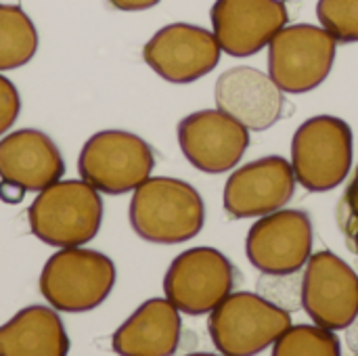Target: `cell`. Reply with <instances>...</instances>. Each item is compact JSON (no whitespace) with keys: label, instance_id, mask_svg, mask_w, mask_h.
Instances as JSON below:
<instances>
[{"label":"cell","instance_id":"cell-20","mask_svg":"<svg viewBox=\"0 0 358 356\" xmlns=\"http://www.w3.org/2000/svg\"><path fill=\"white\" fill-rule=\"evenodd\" d=\"M342 342L336 332L321 325H289L273 344L275 356H340Z\"/></svg>","mask_w":358,"mask_h":356},{"label":"cell","instance_id":"cell-2","mask_svg":"<svg viewBox=\"0 0 358 356\" xmlns=\"http://www.w3.org/2000/svg\"><path fill=\"white\" fill-rule=\"evenodd\" d=\"M29 231L52 248H82L103 225V199L82 180H57L38 191L27 210Z\"/></svg>","mask_w":358,"mask_h":356},{"label":"cell","instance_id":"cell-17","mask_svg":"<svg viewBox=\"0 0 358 356\" xmlns=\"http://www.w3.org/2000/svg\"><path fill=\"white\" fill-rule=\"evenodd\" d=\"M180 334V311L168 298H153L120 325L111 348L122 356H170L178 350Z\"/></svg>","mask_w":358,"mask_h":356},{"label":"cell","instance_id":"cell-24","mask_svg":"<svg viewBox=\"0 0 358 356\" xmlns=\"http://www.w3.org/2000/svg\"><path fill=\"white\" fill-rule=\"evenodd\" d=\"M162 0H109V4L117 10H126V13H134V10H147L153 8L155 4H159Z\"/></svg>","mask_w":358,"mask_h":356},{"label":"cell","instance_id":"cell-9","mask_svg":"<svg viewBox=\"0 0 358 356\" xmlns=\"http://www.w3.org/2000/svg\"><path fill=\"white\" fill-rule=\"evenodd\" d=\"M300 300L317 325L348 329L358 319V275L338 254L317 252L304 266Z\"/></svg>","mask_w":358,"mask_h":356},{"label":"cell","instance_id":"cell-1","mask_svg":"<svg viewBox=\"0 0 358 356\" xmlns=\"http://www.w3.org/2000/svg\"><path fill=\"white\" fill-rule=\"evenodd\" d=\"M130 227L155 245H176L197 237L206 225V206L195 187L170 176L147 178L134 189Z\"/></svg>","mask_w":358,"mask_h":356},{"label":"cell","instance_id":"cell-14","mask_svg":"<svg viewBox=\"0 0 358 356\" xmlns=\"http://www.w3.org/2000/svg\"><path fill=\"white\" fill-rule=\"evenodd\" d=\"M178 145L193 168L222 174L241 162L250 145V132L220 109H201L180 120Z\"/></svg>","mask_w":358,"mask_h":356},{"label":"cell","instance_id":"cell-19","mask_svg":"<svg viewBox=\"0 0 358 356\" xmlns=\"http://www.w3.org/2000/svg\"><path fill=\"white\" fill-rule=\"evenodd\" d=\"M38 50L34 21L19 4L0 2V71L27 65Z\"/></svg>","mask_w":358,"mask_h":356},{"label":"cell","instance_id":"cell-11","mask_svg":"<svg viewBox=\"0 0 358 356\" xmlns=\"http://www.w3.org/2000/svg\"><path fill=\"white\" fill-rule=\"evenodd\" d=\"M245 254L264 275H296L313 256V220L302 210L260 216L248 233Z\"/></svg>","mask_w":358,"mask_h":356},{"label":"cell","instance_id":"cell-21","mask_svg":"<svg viewBox=\"0 0 358 356\" xmlns=\"http://www.w3.org/2000/svg\"><path fill=\"white\" fill-rule=\"evenodd\" d=\"M317 17L338 42H358V0H319Z\"/></svg>","mask_w":358,"mask_h":356},{"label":"cell","instance_id":"cell-15","mask_svg":"<svg viewBox=\"0 0 358 356\" xmlns=\"http://www.w3.org/2000/svg\"><path fill=\"white\" fill-rule=\"evenodd\" d=\"M210 15L214 36L231 57L260 52L289 21L285 0H216Z\"/></svg>","mask_w":358,"mask_h":356},{"label":"cell","instance_id":"cell-23","mask_svg":"<svg viewBox=\"0 0 358 356\" xmlns=\"http://www.w3.org/2000/svg\"><path fill=\"white\" fill-rule=\"evenodd\" d=\"M21 111V99L15 84L0 73V136L8 132Z\"/></svg>","mask_w":358,"mask_h":356},{"label":"cell","instance_id":"cell-8","mask_svg":"<svg viewBox=\"0 0 358 356\" xmlns=\"http://www.w3.org/2000/svg\"><path fill=\"white\" fill-rule=\"evenodd\" d=\"M235 264L214 248H191L178 254L164 277L166 298L185 315L212 313L237 283Z\"/></svg>","mask_w":358,"mask_h":356},{"label":"cell","instance_id":"cell-22","mask_svg":"<svg viewBox=\"0 0 358 356\" xmlns=\"http://www.w3.org/2000/svg\"><path fill=\"white\" fill-rule=\"evenodd\" d=\"M338 227L346 239V248L358 254V166L338 204Z\"/></svg>","mask_w":358,"mask_h":356},{"label":"cell","instance_id":"cell-13","mask_svg":"<svg viewBox=\"0 0 358 356\" xmlns=\"http://www.w3.org/2000/svg\"><path fill=\"white\" fill-rule=\"evenodd\" d=\"M296 183L292 164L279 155L250 162L229 176L222 193L224 212L233 220L273 214L292 201Z\"/></svg>","mask_w":358,"mask_h":356},{"label":"cell","instance_id":"cell-12","mask_svg":"<svg viewBox=\"0 0 358 356\" xmlns=\"http://www.w3.org/2000/svg\"><path fill=\"white\" fill-rule=\"evenodd\" d=\"M220 52L214 31L191 23H170L149 38L143 59L166 82L189 84L214 71Z\"/></svg>","mask_w":358,"mask_h":356},{"label":"cell","instance_id":"cell-16","mask_svg":"<svg viewBox=\"0 0 358 356\" xmlns=\"http://www.w3.org/2000/svg\"><path fill=\"white\" fill-rule=\"evenodd\" d=\"M216 107L235 118L248 130H268L285 115V92L277 82L256 67L227 69L214 88Z\"/></svg>","mask_w":358,"mask_h":356},{"label":"cell","instance_id":"cell-10","mask_svg":"<svg viewBox=\"0 0 358 356\" xmlns=\"http://www.w3.org/2000/svg\"><path fill=\"white\" fill-rule=\"evenodd\" d=\"M65 162L55 141L38 128H21L0 141V197L21 201L61 180Z\"/></svg>","mask_w":358,"mask_h":356},{"label":"cell","instance_id":"cell-3","mask_svg":"<svg viewBox=\"0 0 358 356\" xmlns=\"http://www.w3.org/2000/svg\"><path fill=\"white\" fill-rule=\"evenodd\" d=\"M117 271L111 258L86 248H59L40 273V294L59 313H90L115 287Z\"/></svg>","mask_w":358,"mask_h":356},{"label":"cell","instance_id":"cell-4","mask_svg":"<svg viewBox=\"0 0 358 356\" xmlns=\"http://www.w3.org/2000/svg\"><path fill=\"white\" fill-rule=\"evenodd\" d=\"M289 325V311L273 300L252 292H231L210 313L208 332L220 355L252 356L271 348Z\"/></svg>","mask_w":358,"mask_h":356},{"label":"cell","instance_id":"cell-7","mask_svg":"<svg viewBox=\"0 0 358 356\" xmlns=\"http://www.w3.org/2000/svg\"><path fill=\"white\" fill-rule=\"evenodd\" d=\"M336 50L338 40L323 25H285L268 42V76L285 94L310 92L327 80Z\"/></svg>","mask_w":358,"mask_h":356},{"label":"cell","instance_id":"cell-18","mask_svg":"<svg viewBox=\"0 0 358 356\" xmlns=\"http://www.w3.org/2000/svg\"><path fill=\"white\" fill-rule=\"evenodd\" d=\"M67 353V332L50 304L21 308L0 327V356H65Z\"/></svg>","mask_w":358,"mask_h":356},{"label":"cell","instance_id":"cell-6","mask_svg":"<svg viewBox=\"0 0 358 356\" xmlns=\"http://www.w3.org/2000/svg\"><path fill=\"white\" fill-rule=\"evenodd\" d=\"M155 168L153 149L128 130L92 134L78 157L80 176L105 195H124L145 183Z\"/></svg>","mask_w":358,"mask_h":356},{"label":"cell","instance_id":"cell-5","mask_svg":"<svg viewBox=\"0 0 358 356\" xmlns=\"http://www.w3.org/2000/svg\"><path fill=\"white\" fill-rule=\"evenodd\" d=\"M352 128L342 118L315 115L306 120L292 141L296 180L310 193L334 191L352 168Z\"/></svg>","mask_w":358,"mask_h":356}]
</instances>
